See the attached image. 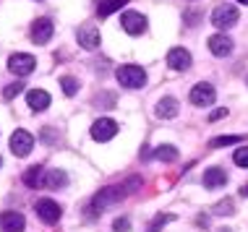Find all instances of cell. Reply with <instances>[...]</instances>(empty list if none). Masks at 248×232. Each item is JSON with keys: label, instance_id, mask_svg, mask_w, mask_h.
I'll use <instances>...</instances> for the list:
<instances>
[{"label": "cell", "instance_id": "6da1fadb", "mask_svg": "<svg viewBox=\"0 0 248 232\" xmlns=\"http://www.w3.org/2000/svg\"><path fill=\"white\" fill-rule=\"evenodd\" d=\"M131 188H139V180H136V177H131V180L123 183V185H107V188H102L94 198H92V209L102 211V209H107V206H112V203H120L125 196L131 193Z\"/></svg>", "mask_w": 248, "mask_h": 232}, {"label": "cell", "instance_id": "7a4b0ae2", "mask_svg": "<svg viewBox=\"0 0 248 232\" xmlns=\"http://www.w3.org/2000/svg\"><path fill=\"white\" fill-rule=\"evenodd\" d=\"M115 78L120 86H125V89H141V86L146 84V71L141 68V65H120V68L115 71Z\"/></svg>", "mask_w": 248, "mask_h": 232}, {"label": "cell", "instance_id": "3957f363", "mask_svg": "<svg viewBox=\"0 0 248 232\" xmlns=\"http://www.w3.org/2000/svg\"><path fill=\"white\" fill-rule=\"evenodd\" d=\"M238 18H240V13H238V8L232 3L217 5L214 13H212V24L217 26V29H232V26L238 24Z\"/></svg>", "mask_w": 248, "mask_h": 232}, {"label": "cell", "instance_id": "277c9868", "mask_svg": "<svg viewBox=\"0 0 248 232\" xmlns=\"http://www.w3.org/2000/svg\"><path fill=\"white\" fill-rule=\"evenodd\" d=\"M34 211L45 224H55V222H60V217H63L60 203L52 201V198H39V201L34 203Z\"/></svg>", "mask_w": 248, "mask_h": 232}, {"label": "cell", "instance_id": "5b68a950", "mask_svg": "<svg viewBox=\"0 0 248 232\" xmlns=\"http://www.w3.org/2000/svg\"><path fill=\"white\" fill-rule=\"evenodd\" d=\"M31 149H34V136L29 133V130H13V136H11V151L16 157H29L31 154Z\"/></svg>", "mask_w": 248, "mask_h": 232}, {"label": "cell", "instance_id": "8992f818", "mask_svg": "<svg viewBox=\"0 0 248 232\" xmlns=\"http://www.w3.org/2000/svg\"><path fill=\"white\" fill-rule=\"evenodd\" d=\"M118 128L120 125L112 120V117H99V120H94V125H92V138L94 141H110V138L118 136Z\"/></svg>", "mask_w": 248, "mask_h": 232}, {"label": "cell", "instance_id": "52a82bcc", "mask_svg": "<svg viewBox=\"0 0 248 232\" xmlns=\"http://www.w3.org/2000/svg\"><path fill=\"white\" fill-rule=\"evenodd\" d=\"M8 68H11V73H16V76H29V73H34L37 60L31 55H26V52H16V55L8 58Z\"/></svg>", "mask_w": 248, "mask_h": 232}, {"label": "cell", "instance_id": "ba28073f", "mask_svg": "<svg viewBox=\"0 0 248 232\" xmlns=\"http://www.w3.org/2000/svg\"><path fill=\"white\" fill-rule=\"evenodd\" d=\"M214 99H217V91H214V86L206 84V81H201L191 89V102L196 104V107H212Z\"/></svg>", "mask_w": 248, "mask_h": 232}, {"label": "cell", "instance_id": "9c48e42d", "mask_svg": "<svg viewBox=\"0 0 248 232\" xmlns=\"http://www.w3.org/2000/svg\"><path fill=\"white\" fill-rule=\"evenodd\" d=\"M120 26H123V31H128V34H144L146 31V16H141L139 11H125L123 16H120Z\"/></svg>", "mask_w": 248, "mask_h": 232}, {"label": "cell", "instance_id": "30bf717a", "mask_svg": "<svg viewBox=\"0 0 248 232\" xmlns=\"http://www.w3.org/2000/svg\"><path fill=\"white\" fill-rule=\"evenodd\" d=\"M76 39H78V44H81L84 50H97L99 44H102V37H99V29H97L94 24H84V26H78Z\"/></svg>", "mask_w": 248, "mask_h": 232}, {"label": "cell", "instance_id": "8fae6325", "mask_svg": "<svg viewBox=\"0 0 248 232\" xmlns=\"http://www.w3.org/2000/svg\"><path fill=\"white\" fill-rule=\"evenodd\" d=\"M52 31H55V24L50 18H37L31 24V42L34 44H47L52 39Z\"/></svg>", "mask_w": 248, "mask_h": 232}, {"label": "cell", "instance_id": "7c38bea8", "mask_svg": "<svg viewBox=\"0 0 248 232\" xmlns=\"http://www.w3.org/2000/svg\"><path fill=\"white\" fill-rule=\"evenodd\" d=\"M26 219L21 211H0V232H24Z\"/></svg>", "mask_w": 248, "mask_h": 232}, {"label": "cell", "instance_id": "4fadbf2b", "mask_svg": "<svg viewBox=\"0 0 248 232\" xmlns=\"http://www.w3.org/2000/svg\"><path fill=\"white\" fill-rule=\"evenodd\" d=\"M167 65L172 71H188L191 68V52L183 47H172L167 52Z\"/></svg>", "mask_w": 248, "mask_h": 232}, {"label": "cell", "instance_id": "5bb4252c", "mask_svg": "<svg viewBox=\"0 0 248 232\" xmlns=\"http://www.w3.org/2000/svg\"><path fill=\"white\" fill-rule=\"evenodd\" d=\"M209 50H212V55H217V58H227L232 52V39L225 37V34H212L209 37Z\"/></svg>", "mask_w": 248, "mask_h": 232}, {"label": "cell", "instance_id": "9a60e30c", "mask_svg": "<svg viewBox=\"0 0 248 232\" xmlns=\"http://www.w3.org/2000/svg\"><path fill=\"white\" fill-rule=\"evenodd\" d=\"M26 104L34 112H45L50 107V94L45 89H31L29 94H26Z\"/></svg>", "mask_w": 248, "mask_h": 232}, {"label": "cell", "instance_id": "2e32d148", "mask_svg": "<svg viewBox=\"0 0 248 232\" xmlns=\"http://www.w3.org/2000/svg\"><path fill=\"white\" fill-rule=\"evenodd\" d=\"M225 183H227V172L222 167H209L204 172V188L214 190V188H222Z\"/></svg>", "mask_w": 248, "mask_h": 232}, {"label": "cell", "instance_id": "e0dca14e", "mask_svg": "<svg viewBox=\"0 0 248 232\" xmlns=\"http://www.w3.org/2000/svg\"><path fill=\"white\" fill-rule=\"evenodd\" d=\"M42 185H45V188H50V190L65 188V185H68V175H65V170H45Z\"/></svg>", "mask_w": 248, "mask_h": 232}, {"label": "cell", "instance_id": "ac0fdd59", "mask_svg": "<svg viewBox=\"0 0 248 232\" xmlns=\"http://www.w3.org/2000/svg\"><path fill=\"white\" fill-rule=\"evenodd\" d=\"M157 117H162V120H170V117H175L178 115V99L175 97H165V99H159L157 102Z\"/></svg>", "mask_w": 248, "mask_h": 232}, {"label": "cell", "instance_id": "d6986e66", "mask_svg": "<svg viewBox=\"0 0 248 232\" xmlns=\"http://www.w3.org/2000/svg\"><path fill=\"white\" fill-rule=\"evenodd\" d=\"M42 180H45V170L39 164H34V167H29L24 172V185H29V188H39Z\"/></svg>", "mask_w": 248, "mask_h": 232}, {"label": "cell", "instance_id": "ffe728a7", "mask_svg": "<svg viewBox=\"0 0 248 232\" xmlns=\"http://www.w3.org/2000/svg\"><path fill=\"white\" fill-rule=\"evenodd\" d=\"M125 3H128V0H102V3H99V8H97V13L105 18V16H110V13L120 11Z\"/></svg>", "mask_w": 248, "mask_h": 232}, {"label": "cell", "instance_id": "44dd1931", "mask_svg": "<svg viewBox=\"0 0 248 232\" xmlns=\"http://www.w3.org/2000/svg\"><path fill=\"white\" fill-rule=\"evenodd\" d=\"M212 214H217V217H232V214H235V203H232V198H225V201L214 203Z\"/></svg>", "mask_w": 248, "mask_h": 232}, {"label": "cell", "instance_id": "7402d4cb", "mask_svg": "<svg viewBox=\"0 0 248 232\" xmlns=\"http://www.w3.org/2000/svg\"><path fill=\"white\" fill-rule=\"evenodd\" d=\"M154 157H157L159 162H175V159H178V149L170 146V144H165V146H159L157 151H154Z\"/></svg>", "mask_w": 248, "mask_h": 232}, {"label": "cell", "instance_id": "603a6c76", "mask_svg": "<svg viewBox=\"0 0 248 232\" xmlns=\"http://www.w3.org/2000/svg\"><path fill=\"white\" fill-rule=\"evenodd\" d=\"M238 141H243V138L240 136H217L209 141V149H222V146H230V144H238Z\"/></svg>", "mask_w": 248, "mask_h": 232}, {"label": "cell", "instance_id": "cb8c5ba5", "mask_svg": "<svg viewBox=\"0 0 248 232\" xmlns=\"http://www.w3.org/2000/svg\"><path fill=\"white\" fill-rule=\"evenodd\" d=\"M60 86H63V94L65 97H73L78 91V81L73 76H63V78H60Z\"/></svg>", "mask_w": 248, "mask_h": 232}, {"label": "cell", "instance_id": "d4e9b609", "mask_svg": "<svg viewBox=\"0 0 248 232\" xmlns=\"http://www.w3.org/2000/svg\"><path fill=\"white\" fill-rule=\"evenodd\" d=\"M172 219H175V214H157V217H154V222L149 224V230H146V232H159V230H162L167 222H172Z\"/></svg>", "mask_w": 248, "mask_h": 232}, {"label": "cell", "instance_id": "484cf974", "mask_svg": "<svg viewBox=\"0 0 248 232\" xmlns=\"http://www.w3.org/2000/svg\"><path fill=\"white\" fill-rule=\"evenodd\" d=\"M232 162H235L238 167H248V146L235 149V154H232Z\"/></svg>", "mask_w": 248, "mask_h": 232}, {"label": "cell", "instance_id": "4316f807", "mask_svg": "<svg viewBox=\"0 0 248 232\" xmlns=\"http://www.w3.org/2000/svg\"><path fill=\"white\" fill-rule=\"evenodd\" d=\"M21 91H24V84L16 81V84H8V86H5V89H3V97H5V99H13V97L21 94Z\"/></svg>", "mask_w": 248, "mask_h": 232}, {"label": "cell", "instance_id": "83f0119b", "mask_svg": "<svg viewBox=\"0 0 248 232\" xmlns=\"http://www.w3.org/2000/svg\"><path fill=\"white\" fill-rule=\"evenodd\" d=\"M112 230H115V232H128L131 230V222L125 219V217H118V219L112 222Z\"/></svg>", "mask_w": 248, "mask_h": 232}, {"label": "cell", "instance_id": "f1b7e54d", "mask_svg": "<svg viewBox=\"0 0 248 232\" xmlns=\"http://www.w3.org/2000/svg\"><path fill=\"white\" fill-rule=\"evenodd\" d=\"M42 141H47V144H55V141H58V138L52 136V128H45V130H42Z\"/></svg>", "mask_w": 248, "mask_h": 232}, {"label": "cell", "instance_id": "f546056e", "mask_svg": "<svg viewBox=\"0 0 248 232\" xmlns=\"http://www.w3.org/2000/svg\"><path fill=\"white\" fill-rule=\"evenodd\" d=\"M227 115V110L225 107H219V110H214L212 115H209V120H219V117H225Z\"/></svg>", "mask_w": 248, "mask_h": 232}, {"label": "cell", "instance_id": "4dcf8cb0", "mask_svg": "<svg viewBox=\"0 0 248 232\" xmlns=\"http://www.w3.org/2000/svg\"><path fill=\"white\" fill-rule=\"evenodd\" d=\"M240 196H243V198H248V183H243V185H240Z\"/></svg>", "mask_w": 248, "mask_h": 232}, {"label": "cell", "instance_id": "1f68e13d", "mask_svg": "<svg viewBox=\"0 0 248 232\" xmlns=\"http://www.w3.org/2000/svg\"><path fill=\"white\" fill-rule=\"evenodd\" d=\"M217 232H232V230H227V227H222V230H217Z\"/></svg>", "mask_w": 248, "mask_h": 232}, {"label": "cell", "instance_id": "d6a6232c", "mask_svg": "<svg viewBox=\"0 0 248 232\" xmlns=\"http://www.w3.org/2000/svg\"><path fill=\"white\" fill-rule=\"evenodd\" d=\"M238 3H246V5H248V0H238Z\"/></svg>", "mask_w": 248, "mask_h": 232}, {"label": "cell", "instance_id": "836d02e7", "mask_svg": "<svg viewBox=\"0 0 248 232\" xmlns=\"http://www.w3.org/2000/svg\"><path fill=\"white\" fill-rule=\"evenodd\" d=\"M246 86H248V76H246Z\"/></svg>", "mask_w": 248, "mask_h": 232}, {"label": "cell", "instance_id": "e575fe53", "mask_svg": "<svg viewBox=\"0 0 248 232\" xmlns=\"http://www.w3.org/2000/svg\"><path fill=\"white\" fill-rule=\"evenodd\" d=\"M0 164H3V159H0Z\"/></svg>", "mask_w": 248, "mask_h": 232}]
</instances>
